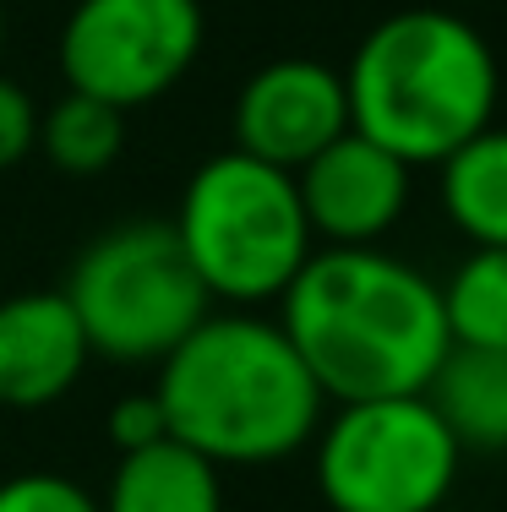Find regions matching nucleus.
Returning a JSON list of instances; mask_svg holds the SVG:
<instances>
[{
	"label": "nucleus",
	"instance_id": "1",
	"mask_svg": "<svg viewBox=\"0 0 507 512\" xmlns=\"http://www.w3.org/2000/svg\"><path fill=\"white\" fill-rule=\"evenodd\" d=\"M279 327L328 404L426 393L453 349L442 284L382 246H317L279 295Z\"/></svg>",
	"mask_w": 507,
	"mask_h": 512
},
{
	"label": "nucleus",
	"instance_id": "2",
	"mask_svg": "<svg viewBox=\"0 0 507 512\" xmlns=\"http://www.w3.org/2000/svg\"><path fill=\"white\" fill-rule=\"evenodd\" d=\"M153 393L169 436L219 469L295 458L328 409L279 316L257 311H208L159 360Z\"/></svg>",
	"mask_w": 507,
	"mask_h": 512
},
{
	"label": "nucleus",
	"instance_id": "3",
	"mask_svg": "<svg viewBox=\"0 0 507 512\" xmlns=\"http://www.w3.org/2000/svg\"><path fill=\"white\" fill-rule=\"evenodd\" d=\"M349 126L409 169H437L497 120L502 66L453 6H404L355 44L344 66Z\"/></svg>",
	"mask_w": 507,
	"mask_h": 512
},
{
	"label": "nucleus",
	"instance_id": "4",
	"mask_svg": "<svg viewBox=\"0 0 507 512\" xmlns=\"http://www.w3.org/2000/svg\"><path fill=\"white\" fill-rule=\"evenodd\" d=\"M169 229L208 300H229L235 311L279 300L317 251L295 175L240 148H224L191 169Z\"/></svg>",
	"mask_w": 507,
	"mask_h": 512
},
{
	"label": "nucleus",
	"instance_id": "5",
	"mask_svg": "<svg viewBox=\"0 0 507 512\" xmlns=\"http://www.w3.org/2000/svg\"><path fill=\"white\" fill-rule=\"evenodd\" d=\"M60 295L77 311L88 349L115 365H159L213 311L175 229L153 218L115 224L88 240Z\"/></svg>",
	"mask_w": 507,
	"mask_h": 512
},
{
	"label": "nucleus",
	"instance_id": "6",
	"mask_svg": "<svg viewBox=\"0 0 507 512\" xmlns=\"http://www.w3.org/2000/svg\"><path fill=\"white\" fill-rule=\"evenodd\" d=\"M311 447L328 512H437L464 469V447L426 393L338 404Z\"/></svg>",
	"mask_w": 507,
	"mask_h": 512
},
{
	"label": "nucleus",
	"instance_id": "7",
	"mask_svg": "<svg viewBox=\"0 0 507 512\" xmlns=\"http://www.w3.org/2000/svg\"><path fill=\"white\" fill-rule=\"evenodd\" d=\"M202 39V0H77L60 28V77L71 93L142 109L186 82Z\"/></svg>",
	"mask_w": 507,
	"mask_h": 512
},
{
	"label": "nucleus",
	"instance_id": "8",
	"mask_svg": "<svg viewBox=\"0 0 507 512\" xmlns=\"http://www.w3.org/2000/svg\"><path fill=\"white\" fill-rule=\"evenodd\" d=\"M229 131H235L240 153L295 175L306 158H317L333 137L349 131L344 71H333L328 60H311V55L268 60L240 82Z\"/></svg>",
	"mask_w": 507,
	"mask_h": 512
},
{
	"label": "nucleus",
	"instance_id": "9",
	"mask_svg": "<svg viewBox=\"0 0 507 512\" xmlns=\"http://www.w3.org/2000/svg\"><path fill=\"white\" fill-rule=\"evenodd\" d=\"M295 191L317 246H382L409 213L415 169L349 126L295 169Z\"/></svg>",
	"mask_w": 507,
	"mask_h": 512
},
{
	"label": "nucleus",
	"instance_id": "10",
	"mask_svg": "<svg viewBox=\"0 0 507 512\" xmlns=\"http://www.w3.org/2000/svg\"><path fill=\"white\" fill-rule=\"evenodd\" d=\"M93 349L60 289L0 300V409H50L82 382Z\"/></svg>",
	"mask_w": 507,
	"mask_h": 512
},
{
	"label": "nucleus",
	"instance_id": "11",
	"mask_svg": "<svg viewBox=\"0 0 507 512\" xmlns=\"http://www.w3.org/2000/svg\"><path fill=\"white\" fill-rule=\"evenodd\" d=\"M219 463L191 453L175 436L120 453L110 491H104V512H224V480Z\"/></svg>",
	"mask_w": 507,
	"mask_h": 512
},
{
	"label": "nucleus",
	"instance_id": "12",
	"mask_svg": "<svg viewBox=\"0 0 507 512\" xmlns=\"http://www.w3.org/2000/svg\"><path fill=\"white\" fill-rule=\"evenodd\" d=\"M426 398L437 404L464 453H507V349L453 344Z\"/></svg>",
	"mask_w": 507,
	"mask_h": 512
},
{
	"label": "nucleus",
	"instance_id": "13",
	"mask_svg": "<svg viewBox=\"0 0 507 512\" xmlns=\"http://www.w3.org/2000/svg\"><path fill=\"white\" fill-rule=\"evenodd\" d=\"M437 202L469 246H507V126L491 120L442 158Z\"/></svg>",
	"mask_w": 507,
	"mask_h": 512
},
{
	"label": "nucleus",
	"instance_id": "14",
	"mask_svg": "<svg viewBox=\"0 0 507 512\" xmlns=\"http://www.w3.org/2000/svg\"><path fill=\"white\" fill-rule=\"evenodd\" d=\"M120 148H126V109L88 99V93H60L50 109H39V153L50 169L71 180H93L115 169Z\"/></svg>",
	"mask_w": 507,
	"mask_h": 512
},
{
	"label": "nucleus",
	"instance_id": "15",
	"mask_svg": "<svg viewBox=\"0 0 507 512\" xmlns=\"http://www.w3.org/2000/svg\"><path fill=\"white\" fill-rule=\"evenodd\" d=\"M448 338L464 349H507V246H469L442 284Z\"/></svg>",
	"mask_w": 507,
	"mask_h": 512
},
{
	"label": "nucleus",
	"instance_id": "16",
	"mask_svg": "<svg viewBox=\"0 0 507 512\" xmlns=\"http://www.w3.org/2000/svg\"><path fill=\"white\" fill-rule=\"evenodd\" d=\"M0 512H104L88 485L66 480L50 469H28L0 480Z\"/></svg>",
	"mask_w": 507,
	"mask_h": 512
},
{
	"label": "nucleus",
	"instance_id": "17",
	"mask_svg": "<svg viewBox=\"0 0 507 512\" xmlns=\"http://www.w3.org/2000/svg\"><path fill=\"white\" fill-rule=\"evenodd\" d=\"M33 148H39V104L28 88L0 77V175L33 158Z\"/></svg>",
	"mask_w": 507,
	"mask_h": 512
},
{
	"label": "nucleus",
	"instance_id": "18",
	"mask_svg": "<svg viewBox=\"0 0 507 512\" xmlns=\"http://www.w3.org/2000/svg\"><path fill=\"white\" fill-rule=\"evenodd\" d=\"M110 436H115V447L120 453H137V447H148V442H159V436H169V425H164V409H159V393H126L120 404L110 409Z\"/></svg>",
	"mask_w": 507,
	"mask_h": 512
},
{
	"label": "nucleus",
	"instance_id": "19",
	"mask_svg": "<svg viewBox=\"0 0 507 512\" xmlns=\"http://www.w3.org/2000/svg\"><path fill=\"white\" fill-rule=\"evenodd\" d=\"M0 44H6V0H0Z\"/></svg>",
	"mask_w": 507,
	"mask_h": 512
},
{
	"label": "nucleus",
	"instance_id": "20",
	"mask_svg": "<svg viewBox=\"0 0 507 512\" xmlns=\"http://www.w3.org/2000/svg\"><path fill=\"white\" fill-rule=\"evenodd\" d=\"M448 6H453V0H448Z\"/></svg>",
	"mask_w": 507,
	"mask_h": 512
}]
</instances>
